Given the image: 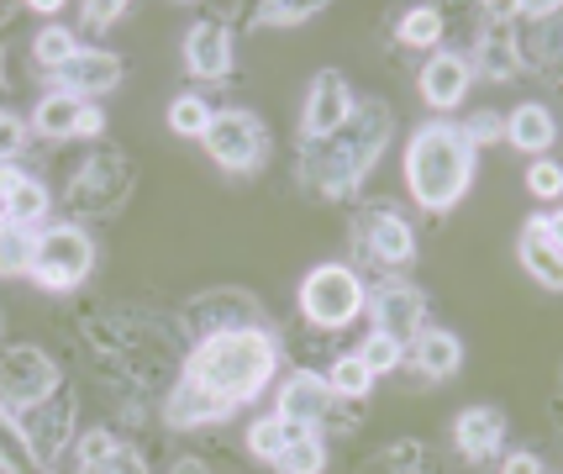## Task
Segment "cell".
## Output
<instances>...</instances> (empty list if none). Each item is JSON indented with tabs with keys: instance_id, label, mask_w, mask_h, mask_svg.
Segmentation results:
<instances>
[{
	"instance_id": "1",
	"label": "cell",
	"mask_w": 563,
	"mask_h": 474,
	"mask_svg": "<svg viewBox=\"0 0 563 474\" xmlns=\"http://www.w3.org/2000/svg\"><path fill=\"white\" fill-rule=\"evenodd\" d=\"M390 143V106L385 100H353V117H347L332 137L306 143L300 153V179L317 190V196L338 200L347 190H358V179L374 169V158Z\"/></svg>"
},
{
	"instance_id": "2",
	"label": "cell",
	"mask_w": 563,
	"mask_h": 474,
	"mask_svg": "<svg viewBox=\"0 0 563 474\" xmlns=\"http://www.w3.org/2000/svg\"><path fill=\"white\" fill-rule=\"evenodd\" d=\"M274 338L264 327H232V332H211L200 338V349L185 364V379H196L200 390H211L221 400H253L274 375Z\"/></svg>"
},
{
	"instance_id": "3",
	"label": "cell",
	"mask_w": 563,
	"mask_h": 474,
	"mask_svg": "<svg viewBox=\"0 0 563 474\" xmlns=\"http://www.w3.org/2000/svg\"><path fill=\"white\" fill-rule=\"evenodd\" d=\"M406 185L411 200L427 211H453L464 190L474 185V143L464 137V126L432 122L421 126L406 148Z\"/></svg>"
},
{
	"instance_id": "4",
	"label": "cell",
	"mask_w": 563,
	"mask_h": 474,
	"mask_svg": "<svg viewBox=\"0 0 563 474\" xmlns=\"http://www.w3.org/2000/svg\"><path fill=\"white\" fill-rule=\"evenodd\" d=\"M96 269V243L85 227H48L37 238V253H32V279L43 290H74L85 285V275Z\"/></svg>"
},
{
	"instance_id": "5",
	"label": "cell",
	"mask_w": 563,
	"mask_h": 474,
	"mask_svg": "<svg viewBox=\"0 0 563 474\" xmlns=\"http://www.w3.org/2000/svg\"><path fill=\"white\" fill-rule=\"evenodd\" d=\"M126 196H132V164H126L122 153H96V158L69 179L74 217H117Z\"/></svg>"
},
{
	"instance_id": "6",
	"label": "cell",
	"mask_w": 563,
	"mask_h": 474,
	"mask_svg": "<svg viewBox=\"0 0 563 474\" xmlns=\"http://www.w3.org/2000/svg\"><path fill=\"white\" fill-rule=\"evenodd\" d=\"M200 143H206L211 158H217L221 169H232V175H247V169H258V164L269 158V132H264V122H258L253 111H217Z\"/></svg>"
},
{
	"instance_id": "7",
	"label": "cell",
	"mask_w": 563,
	"mask_h": 474,
	"mask_svg": "<svg viewBox=\"0 0 563 474\" xmlns=\"http://www.w3.org/2000/svg\"><path fill=\"white\" fill-rule=\"evenodd\" d=\"M300 311L317 327H347L364 311V285H358V275L343 269V264H321V269H311L306 285H300Z\"/></svg>"
},
{
	"instance_id": "8",
	"label": "cell",
	"mask_w": 563,
	"mask_h": 474,
	"mask_svg": "<svg viewBox=\"0 0 563 474\" xmlns=\"http://www.w3.org/2000/svg\"><path fill=\"white\" fill-rule=\"evenodd\" d=\"M64 379L43 349H0V406L5 411H22L32 400L53 396Z\"/></svg>"
},
{
	"instance_id": "9",
	"label": "cell",
	"mask_w": 563,
	"mask_h": 474,
	"mask_svg": "<svg viewBox=\"0 0 563 474\" xmlns=\"http://www.w3.org/2000/svg\"><path fill=\"white\" fill-rule=\"evenodd\" d=\"M16 417V427H22V438L32 443V453H37V464L48 470L53 459L64 453V443H69L74 432V396L58 385L53 396L32 400V406H22V411H11Z\"/></svg>"
},
{
	"instance_id": "10",
	"label": "cell",
	"mask_w": 563,
	"mask_h": 474,
	"mask_svg": "<svg viewBox=\"0 0 563 474\" xmlns=\"http://www.w3.org/2000/svg\"><path fill=\"white\" fill-rule=\"evenodd\" d=\"M347 117H353V90H347V79L338 75V69H321V75L311 79V96H306L300 137H306V143H321V137H332Z\"/></svg>"
},
{
	"instance_id": "11",
	"label": "cell",
	"mask_w": 563,
	"mask_h": 474,
	"mask_svg": "<svg viewBox=\"0 0 563 474\" xmlns=\"http://www.w3.org/2000/svg\"><path fill=\"white\" fill-rule=\"evenodd\" d=\"M374 332H385L390 343H417V332H421V311H427V300H421L417 285H379L374 290Z\"/></svg>"
},
{
	"instance_id": "12",
	"label": "cell",
	"mask_w": 563,
	"mask_h": 474,
	"mask_svg": "<svg viewBox=\"0 0 563 474\" xmlns=\"http://www.w3.org/2000/svg\"><path fill=\"white\" fill-rule=\"evenodd\" d=\"M332 385L321 375H311V370H300V375L285 379V390H279V417L290 427H300V432H311L317 422H327L332 417Z\"/></svg>"
},
{
	"instance_id": "13",
	"label": "cell",
	"mask_w": 563,
	"mask_h": 474,
	"mask_svg": "<svg viewBox=\"0 0 563 474\" xmlns=\"http://www.w3.org/2000/svg\"><path fill=\"white\" fill-rule=\"evenodd\" d=\"M358 243H364V253H374L379 264H411V253H417L411 227L400 222V211H390V206L364 211V222H358Z\"/></svg>"
},
{
	"instance_id": "14",
	"label": "cell",
	"mask_w": 563,
	"mask_h": 474,
	"mask_svg": "<svg viewBox=\"0 0 563 474\" xmlns=\"http://www.w3.org/2000/svg\"><path fill=\"white\" fill-rule=\"evenodd\" d=\"M117 85H122V58L117 53H100V48L74 53L69 64L58 69V90L64 96H106Z\"/></svg>"
},
{
	"instance_id": "15",
	"label": "cell",
	"mask_w": 563,
	"mask_h": 474,
	"mask_svg": "<svg viewBox=\"0 0 563 474\" xmlns=\"http://www.w3.org/2000/svg\"><path fill=\"white\" fill-rule=\"evenodd\" d=\"M559 238H563V227L553 222V217H538V222H527V232H521V264H527L532 279H542L548 290H559L563 285Z\"/></svg>"
},
{
	"instance_id": "16",
	"label": "cell",
	"mask_w": 563,
	"mask_h": 474,
	"mask_svg": "<svg viewBox=\"0 0 563 474\" xmlns=\"http://www.w3.org/2000/svg\"><path fill=\"white\" fill-rule=\"evenodd\" d=\"M185 64L200 79H221L232 69V32L221 22H196L190 37H185Z\"/></svg>"
},
{
	"instance_id": "17",
	"label": "cell",
	"mask_w": 563,
	"mask_h": 474,
	"mask_svg": "<svg viewBox=\"0 0 563 474\" xmlns=\"http://www.w3.org/2000/svg\"><path fill=\"white\" fill-rule=\"evenodd\" d=\"M468 79H474L468 58H459V53H432V58H427V69H421V96L432 100L438 111H448V106H459V100H464Z\"/></svg>"
},
{
	"instance_id": "18",
	"label": "cell",
	"mask_w": 563,
	"mask_h": 474,
	"mask_svg": "<svg viewBox=\"0 0 563 474\" xmlns=\"http://www.w3.org/2000/svg\"><path fill=\"white\" fill-rule=\"evenodd\" d=\"M453 438H459L464 459H495L500 438H506V411H495V406H468L464 417H459V427H453Z\"/></svg>"
},
{
	"instance_id": "19",
	"label": "cell",
	"mask_w": 563,
	"mask_h": 474,
	"mask_svg": "<svg viewBox=\"0 0 563 474\" xmlns=\"http://www.w3.org/2000/svg\"><path fill=\"white\" fill-rule=\"evenodd\" d=\"M169 427H200V422H221L227 411H232V400L211 396V390H200L196 379H185L179 390H169Z\"/></svg>"
},
{
	"instance_id": "20",
	"label": "cell",
	"mask_w": 563,
	"mask_h": 474,
	"mask_svg": "<svg viewBox=\"0 0 563 474\" xmlns=\"http://www.w3.org/2000/svg\"><path fill=\"white\" fill-rule=\"evenodd\" d=\"M459 364H464V349H459V338L453 332H417V370L432 379H448L459 375Z\"/></svg>"
},
{
	"instance_id": "21",
	"label": "cell",
	"mask_w": 563,
	"mask_h": 474,
	"mask_svg": "<svg viewBox=\"0 0 563 474\" xmlns=\"http://www.w3.org/2000/svg\"><path fill=\"white\" fill-rule=\"evenodd\" d=\"M553 132H559L553 117H548L542 106H532V100H527V106H516L511 122H506V137H511L516 148H527V153H542L548 143H553Z\"/></svg>"
},
{
	"instance_id": "22",
	"label": "cell",
	"mask_w": 563,
	"mask_h": 474,
	"mask_svg": "<svg viewBox=\"0 0 563 474\" xmlns=\"http://www.w3.org/2000/svg\"><path fill=\"white\" fill-rule=\"evenodd\" d=\"M0 474H43L37 453H32V443L22 438V427L5 406H0Z\"/></svg>"
},
{
	"instance_id": "23",
	"label": "cell",
	"mask_w": 563,
	"mask_h": 474,
	"mask_svg": "<svg viewBox=\"0 0 563 474\" xmlns=\"http://www.w3.org/2000/svg\"><path fill=\"white\" fill-rule=\"evenodd\" d=\"M79 111H85V100L79 96H64V90H53V96L37 100V132L43 137H74V126H79Z\"/></svg>"
},
{
	"instance_id": "24",
	"label": "cell",
	"mask_w": 563,
	"mask_h": 474,
	"mask_svg": "<svg viewBox=\"0 0 563 474\" xmlns=\"http://www.w3.org/2000/svg\"><path fill=\"white\" fill-rule=\"evenodd\" d=\"M32 253H37L32 227L0 222V275H32Z\"/></svg>"
},
{
	"instance_id": "25",
	"label": "cell",
	"mask_w": 563,
	"mask_h": 474,
	"mask_svg": "<svg viewBox=\"0 0 563 474\" xmlns=\"http://www.w3.org/2000/svg\"><path fill=\"white\" fill-rule=\"evenodd\" d=\"M479 64H485V75L490 79H511L516 75V32H506L500 22H490V32H485V43H479Z\"/></svg>"
},
{
	"instance_id": "26",
	"label": "cell",
	"mask_w": 563,
	"mask_h": 474,
	"mask_svg": "<svg viewBox=\"0 0 563 474\" xmlns=\"http://www.w3.org/2000/svg\"><path fill=\"white\" fill-rule=\"evenodd\" d=\"M43 217H48V190H43V179L26 175L22 185L5 196V222L26 227V222H43Z\"/></svg>"
},
{
	"instance_id": "27",
	"label": "cell",
	"mask_w": 563,
	"mask_h": 474,
	"mask_svg": "<svg viewBox=\"0 0 563 474\" xmlns=\"http://www.w3.org/2000/svg\"><path fill=\"white\" fill-rule=\"evenodd\" d=\"M295 438H300V427H290L285 417H264V422L247 427V449L258 453V459H279Z\"/></svg>"
},
{
	"instance_id": "28",
	"label": "cell",
	"mask_w": 563,
	"mask_h": 474,
	"mask_svg": "<svg viewBox=\"0 0 563 474\" xmlns=\"http://www.w3.org/2000/svg\"><path fill=\"white\" fill-rule=\"evenodd\" d=\"M321 464H327V449H321V438H311V432H300L290 449L274 459L279 474H321Z\"/></svg>"
},
{
	"instance_id": "29",
	"label": "cell",
	"mask_w": 563,
	"mask_h": 474,
	"mask_svg": "<svg viewBox=\"0 0 563 474\" xmlns=\"http://www.w3.org/2000/svg\"><path fill=\"white\" fill-rule=\"evenodd\" d=\"M438 37H442V11L438 5H417V11L400 16V43H406V48H432Z\"/></svg>"
},
{
	"instance_id": "30",
	"label": "cell",
	"mask_w": 563,
	"mask_h": 474,
	"mask_svg": "<svg viewBox=\"0 0 563 474\" xmlns=\"http://www.w3.org/2000/svg\"><path fill=\"white\" fill-rule=\"evenodd\" d=\"M327 385H332V396H368V385H374V370H368L358 353H347V359H338L332 364V375H327Z\"/></svg>"
},
{
	"instance_id": "31",
	"label": "cell",
	"mask_w": 563,
	"mask_h": 474,
	"mask_svg": "<svg viewBox=\"0 0 563 474\" xmlns=\"http://www.w3.org/2000/svg\"><path fill=\"white\" fill-rule=\"evenodd\" d=\"M74 53H79V43H74V32H64V26H43L37 43H32V58H37L43 69H64Z\"/></svg>"
},
{
	"instance_id": "32",
	"label": "cell",
	"mask_w": 563,
	"mask_h": 474,
	"mask_svg": "<svg viewBox=\"0 0 563 474\" xmlns=\"http://www.w3.org/2000/svg\"><path fill=\"white\" fill-rule=\"evenodd\" d=\"M169 126L179 137H206V126H211V106L200 96H179L169 106Z\"/></svg>"
},
{
	"instance_id": "33",
	"label": "cell",
	"mask_w": 563,
	"mask_h": 474,
	"mask_svg": "<svg viewBox=\"0 0 563 474\" xmlns=\"http://www.w3.org/2000/svg\"><path fill=\"white\" fill-rule=\"evenodd\" d=\"M321 5L311 0V5H290V0H269V5H258L253 11V22L258 26H300V22H311Z\"/></svg>"
},
{
	"instance_id": "34",
	"label": "cell",
	"mask_w": 563,
	"mask_h": 474,
	"mask_svg": "<svg viewBox=\"0 0 563 474\" xmlns=\"http://www.w3.org/2000/svg\"><path fill=\"white\" fill-rule=\"evenodd\" d=\"M358 359H364L374 375H385V370H395V364H400V343H390L385 332H374V338L364 343V353H358Z\"/></svg>"
},
{
	"instance_id": "35",
	"label": "cell",
	"mask_w": 563,
	"mask_h": 474,
	"mask_svg": "<svg viewBox=\"0 0 563 474\" xmlns=\"http://www.w3.org/2000/svg\"><path fill=\"white\" fill-rule=\"evenodd\" d=\"M464 137L479 148V143H500L506 137V117H495V111H474L468 117V126H464Z\"/></svg>"
},
{
	"instance_id": "36",
	"label": "cell",
	"mask_w": 563,
	"mask_h": 474,
	"mask_svg": "<svg viewBox=\"0 0 563 474\" xmlns=\"http://www.w3.org/2000/svg\"><path fill=\"white\" fill-rule=\"evenodd\" d=\"M22 148H26V122L11 117V111H0V164H11Z\"/></svg>"
},
{
	"instance_id": "37",
	"label": "cell",
	"mask_w": 563,
	"mask_h": 474,
	"mask_svg": "<svg viewBox=\"0 0 563 474\" xmlns=\"http://www.w3.org/2000/svg\"><path fill=\"white\" fill-rule=\"evenodd\" d=\"M85 474H147V464H143V453L137 449H111V459H100L96 470H85Z\"/></svg>"
},
{
	"instance_id": "38",
	"label": "cell",
	"mask_w": 563,
	"mask_h": 474,
	"mask_svg": "<svg viewBox=\"0 0 563 474\" xmlns=\"http://www.w3.org/2000/svg\"><path fill=\"white\" fill-rule=\"evenodd\" d=\"M111 449H117V438H111V432H85V438H79V464H85V470H96L100 459H111Z\"/></svg>"
},
{
	"instance_id": "39",
	"label": "cell",
	"mask_w": 563,
	"mask_h": 474,
	"mask_svg": "<svg viewBox=\"0 0 563 474\" xmlns=\"http://www.w3.org/2000/svg\"><path fill=\"white\" fill-rule=\"evenodd\" d=\"M527 185H532V196H559L563 190V169L559 164H553V158H548V164H532V175H527Z\"/></svg>"
},
{
	"instance_id": "40",
	"label": "cell",
	"mask_w": 563,
	"mask_h": 474,
	"mask_svg": "<svg viewBox=\"0 0 563 474\" xmlns=\"http://www.w3.org/2000/svg\"><path fill=\"white\" fill-rule=\"evenodd\" d=\"M122 11H126L122 0H96V5H85V22H90V26H111Z\"/></svg>"
},
{
	"instance_id": "41",
	"label": "cell",
	"mask_w": 563,
	"mask_h": 474,
	"mask_svg": "<svg viewBox=\"0 0 563 474\" xmlns=\"http://www.w3.org/2000/svg\"><path fill=\"white\" fill-rule=\"evenodd\" d=\"M100 132H106V117H100L96 106H85V111H79V126H74V137H100Z\"/></svg>"
},
{
	"instance_id": "42",
	"label": "cell",
	"mask_w": 563,
	"mask_h": 474,
	"mask_svg": "<svg viewBox=\"0 0 563 474\" xmlns=\"http://www.w3.org/2000/svg\"><path fill=\"white\" fill-rule=\"evenodd\" d=\"M506 474H542L538 453H511V459H506Z\"/></svg>"
},
{
	"instance_id": "43",
	"label": "cell",
	"mask_w": 563,
	"mask_h": 474,
	"mask_svg": "<svg viewBox=\"0 0 563 474\" xmlns=\"http://www.w3.org/2000/svg\"><path fill=\"white\" fill-rule=\"evenodd\" d=\"M22 169H16V164H0V196H11V190H16V185H22Z\"/></svg>"
},
{
	"instance_id": "44",
	"label": "cell",
	"mask_w": 563,
	"mask_h": 474,
	"mask_svg": "<svg viewBox=\"0 0 563 474\" xmlns=\"http://www.w3.org/2000/svg\"><path fill=\"white\" fill-rule=\"evenodd\" d=\"M174 474H206V464H200V459H179V464H174Z\"/></svg>"
},
{
	"instance_id": "45",
	"label": "cell",
	"mask_w": 563,
	"mask_h": 474,
	"mask_svg": "<svg viewBox=\"0 0 563 474\" xmlns=\"http://www.w3.org/2000/svg\"><path fill=\"white\" fill-rule=\"evenodd\" d=\"M0 222H5V196H0Z\"/></svg>"
},
{
	"instance_id": "46",
	"label": "cell",
	"mask_w": 563,
	"mask_h": 474,
	"mask_svg": "<svg viewBox=\"0 0 563 474\" xmlns=\"http://www.w3.org/2000/svg\"><path fill=\"white\" fill-rule=\"evenodd\" d=\"M43 474H48V470H43Z\"/></svg>"
}]
</instances>
